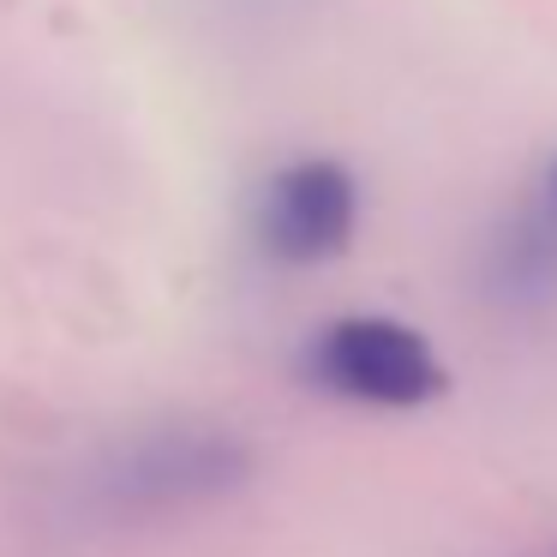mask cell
Returning <instances> with one entry per match:
<instances>
[{"mask_svg": "<svg viewBox=\"0 0 557 557\" xmlns=\"http://www.w3.org/2000/svg\"><path fill=\"white\" fill-rule=\"evenodd\" d=\"M540 193H545V198H552V205H557V157L545 162V174H540Z\"/></svg>", "mask_w": 557, "mask_h": 557, "instance_id": "cell-5", "label": "cell"}, {"mask_svg": "<svg viewBox=\"0 0 557 557\" xmlns=\"http://www.w3.org/2000/svg\"><path fill=\"white\" fill-rule=\"evenodd\" d=\"M480 294L509 318H540L557 306V205L540 186L480 240Z\"/></svg>", "mask_w": 557, "mask_h": 557, "instance_id": "cell-4", "label": "cell"}, {"mask_svg": "<svg viewBox=\"0 0 557 557\" xmlns=\"http://www.w3.org/2000/svg\"><path fill=\"white\" fill-rule=\"evenodd\" d=\"M252 246L282 270H318L342 258L360 228V181L336 157H294L252 193Z\"/></svg>", "mask_w": 557, "mask_h": 557, "instance_id": "cell-3", "label": "cell"}, {"mask_svg": "<svg viewBox=\"0 0 557 557\" xmlns=\"http://www.w3.org/2000/svg\"><path fill=\"white\" fill-rule=\"evenodd\" d=\"M300 377L354 408H425L449 389L437 348L401 318L354 312L330 318L306 336Z\"/></svg>", "mask_w": 557, "mask_h": 557, "instance_id": "cell-2", "label": "cell"}, {"mask_svg": "<svg viewBox=\"0 0 557 557\" xmlns=\"http://www.w3.org/2000/svg\"><path fill=\"white\" fill-rule=\"evenodd\" d=\"M252 468L258 456L234 425L169 420L102 449L85 468L78 497L102 521H162L234 497L252 480Z\"/></svg>", "mask_w": 557, "mask_h": 557, "instance_id": "cell-1", "label": "cell"}]
</instances>
